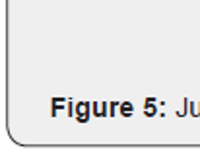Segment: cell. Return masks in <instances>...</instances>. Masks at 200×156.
I'll list each match as a JSON object with an SVG mask.
<instances>
[{
	"label": "cell",
	"mask_w": 200,
	"mask_h": 156,
	"mask_svg": "<svg viewBox=\"0 0 200 156\" xmlns=\"http://www.w3.org/2000/svg\"><path fill=\"white\" fill-rule=\"evenodd\" d=\"M121 111H123V113H126V115H128L130 111H132V107H130V104H123V105H121Z\"/></svg>",
	"instance_id": "obj_1"
}]
</instances>
